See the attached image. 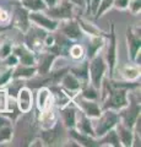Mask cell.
<instances>
[{
	"label": "cell",
	"mask_w": 141,
	"mask_h": 147,
	"mask_svg": "<svg viewBox=\"0 0 141 147\" xmlns=\"http://www.w3.org/2000/svg\"><path fill=\"white\" fill-rule=\"evenodd\" d=\"M104 87L107 90H109L108 92V98L106 100V103L103 104L104 109H121L124 108L126 104L129 103L128 99V90L123 88V87H115L114 85H112V82L109 80L104 81Z\"/></svg>",
	"instance_id": "obj_1"
},
{
	"label": "cell",
	"mask_w": 141,
	"mask_h": 147,
	"mask_svg": "<svg viewBox=\"0 0 141 147\" xmlns=\"http://www.w3.org/2000/svg\"><path fill=\"white\" fill-rule=\"evenodd\" d=\"M97 119L98 120L96 121V124H92L96 137H101L111 129H114L117 123L120 120L119 114L113 112V109H106V112L101 113V115Z\"/></svg>",
	"instance_id": "obj_2"
},
{
	"label": "cell",
	"mask_w": 141,
	"mask_h": 147,
	"mask_svg": "<svg viewBox=\"0 0 141 147\" xmlns=\"http://www.w3.org/2000/svg\"><path fill=\"white\" fill-rule=\"evenodd\" d=\"M106 72V61L101 55H94L91 58V63L88 64V75L91 77V84L94 88H99L102 86V80Z\"/></svg>",
	"instance_id": "obj_3"
},
{
	"label": "cell",
	"mask_w": 141,
	"mask_h": 147,
	"mask_svg": "<svg viewBox=\"0 0 141 147\" xmlns=\"http://www.w3.org/2000/svg\"><path fill=\"white\" fill-rule=\"evenodd\" d=\"M120 110L121 112L119 113V118H121L123 124H124L126 127L133 129L136 119L140 115V99L136 100V102L133 100V102L128 103Z\"/></svg>",
	"instance_id": "obj_4"
},
{
	"label": "cell",
	"mask_w": 141,
	"mask_h": 147,
	"mask_svg": "<svg viewBox=\"0 0 141 147\" xmlns=\"http://www.w3.org/2000/svg\"><path fill=\"white\" fill-rule=\"evenodd\" d=\"M72 3L69 0H63L60 4H55L52 7H47V15L51 16L54 20H67L72 17Z\"/></svg>",
	"instance_id": "obj_5"
},
{
	"label": "cell",
	"mask_w": 141,
	"mask_h": 147,
	"mask_svg": "<svg viewBox=\"0 0 141 147\" xmlns=\"http://www.w3.org/2000/svg\"><path fill=\"white\" fill-rule=\"evenodd\" d=\"M28 18L31 21H33L36 25L48 31H55L58 28V22L40 11H31V13H28Z\"/></svg>",
	"instance_id": "obj_6"
},
{
	"label": "cell",
	"mask_w": 141,
	"mask_h": 147,
	"mask_svg": "<svg viewBox=\"0 0 141 147\" xmlns=\"http://www.w3.org/2000/svg\"><path fill=\"white\" fill-rule=\"evenodd\" d=\"M76 103L81 108L82 113L85 115H87L88 118H98L102 113L101 107H99L94 100H90V99H85L84 97H79L76 99Z\"/></svg>",
	"instance_id": "obj_7"
},
{
	"label": "cell",
	"mask_w": 141,
	"mask_h": 147,
	"mask_svg": "<svg viewBox=\"0 0 141 147\" xmlns=\"http://www.w3.org/2000/svg\"><path fill=\"white\" fill-rule=\"evenodd\" d=\"M17 108L21 113H28L32 108V93L27 87L22 86L16 94Z\"/></svg>",
	"instance_id": "obj_8"
},
{
	"label": "cell",
	"mask_w": 141,
	"mask_h": 147,
	"mask_svg": "<svg viewBox=\"0 0 141 147\" xmlns=\"http://www.w3.org/2000/svg\"><path fill=\"white\" fill-rule=\"evenodd\" d=\"M70 39L66 38L64 34H57L54 36V43L52 47H49V52L54 55H66L69 53L70 48Z\"/></svg>",
	"instance_id": "obj_9"
},
{
	"label": "cell",
	"mask_w": 141,
	"mask_h": 147,
	"mask_svg": "<svg viewBox=\"0 0 141 147\" xmlns=\"http://www.w3.org/2000/svg\"><path fill=\"white\" fill-rule=\"evenodd\" d=\"M126 40H128V49L131 60H134L135 55L140 52L141 48V40H140V32H134L133 28L126 30Z\"/></svg>",
	"instance_id": "obj_10"
},
{
	"label": "cell",
	"mask_w": 141,
	"mask_h": 147,
	"mask_svg": "<svg viewBox=\"0 0 141 147\" xmlns=\"http://www.w3.org/2000/svg\"><path fill=\"white\" fill-rule=\"evenodd\" d=\"M111 42H109V47L107 50V64L109 66V71H111V75L114 71V66H115V60H117V40H115V34H114V25L112 24L111 26Z\"/></svg>",
	"instance_id": "obj_11"
},
{
	"label": "cell",
	"mask_w": 141,
	"mask_h": 147,
	"mask_svg": "<svg viewBox=\"0 0 141 147\" xmlns=\"http://www.w3.org/2000/svg\"><path fill=\"white\" fill-rule=\"evenodd\" d=\"M60 136H61V127L59 124L54 125L52 129L49 127L48 130L40 132V137H42L43 142H45V145L48 146L58 145L57 142H60Z\"/></svg>",
	"instance_id": "obj_12"
},
{
	"label": "cell",
	"mask_w": 141,
	"mask_h": 147,
	"mask_svg": "<svg viewBox=\"0 0 141 147\" xmlns=\"http://www.w3.org/2000/svg\"><path fill=\"white\" fill-rule=\"evenodd\" d=\"M60 31H61V33L69 39H77L81 37L80 25L77 24L76 21L71 20V18H67V21L60 26Z\"/></svg>",
	"instance_id": "obj_13"
},
{
	"label": "cell",
	"mask_w": 141,
	"mask_h": 147,
	"mask_svg": "<svg viewBox=\"0 0 141 147\" xmlns=\"http://www.w3.org/2000/svg\"><path fill=\"white\" fill-rule=\"evenodd\" d=\"M13 54L17 57L19 59V64H22V65H30L32 66L36 64V57L34 54L31 52L28 48L26 47H22V45H19V47L13 48Z\"/></svg>",
	"instance_id": "obj_14"
},
{
	"label": "cell",
	"mask_w": 141,
	"mask_h": 147,
	"mask_svg": "<svg viewBox=\"0 0 141 147\" xmlns=\"http://www.w3.org/2000/svg\"><path fill=\"white\" fill-rule=\"evenodd\" d=\"M13 25L17 28H20L22 32H27L30 30V18L28 12L25 7H17L15 11V17H13Z\"/></svg>",
	"instance_id": "obj_15"
},
{
	"label": "cell",
	"mask_w": 141,
	"mask_h": 147,
	"mask_svg": "<svg viewBox=\"0 0 141 147\" xmlns=\"http://www.w3.org/2000/svg\"><path fill=\"white\" fill-rule=\"evenodd\" d=\"M117 134L118 137L120 140L121 146H133V141H134V134L131 131V129L126 127L123 123H117Z\"/></svg>",
	"instance_id": "obj_16"
},
{
	"label": "cell",
	"mask_w": 141,
	"mask_h": 147,
	"mask_svg": "<svg viewBox=\"0 0 141 147\" xmlns=\"http://www.w3.org/2000/svg\"><path fill=\"white\" fill-rule=\"evenodd\" d=\"M55 57L53 53H43L39 58V63L37 66V71L40 76H45L48 75L49 71H51V66L53 61L55 60Z\"/></svg>",
	"instance_id": "obj_17"
},
{
	"label": "cell",
	"mask_w": 141,
	"mask_h": 147,
	"mask_svg": "<svg viewBox=\"0 0 141 147\" xmlns=\"http://www.w3.org/2000/svg\"><path fill=\"white\" fill-rule=\"evenodd\" d=\"M75 126L77 127L81 134H85V135H88L91 137H96L94 135V131H93V126H92V123H91L90 118L87 115H85L84 113L80 114L79 119L76 118V124Z\"/></svg>",
	"instance_id": "obj_18"
},
{
	"label": "cell",
	"mask_w": 141,
	"mask_h": 147,
	"mask_svg": "<svg viewBox=\"0 0 141 147\" xmlns=\"http://www.w3.org/2000/svg\"><path fill=\"white\" fill-rule=\"evenodd\" d=\"M36 72H37V67L36 66L19 64V65L12 70V77L13 79H30V77H32Z\"/></svg>",
	"instance_id": "obj_19"
},
{
	"label": "cell",
	"mask_w": 141,
	"mask_h": 147,
	"mask_svg": "<svg viewBox=\"0 0 141 147\" xmlns=\"http://www.w3.org/2000/svg\"><path fill=\"white\" fill-rule=\"evenodd\" d=\"M61 118H63V123L64 125L69 129L75 127V124H76V110L71 107V105H65V107L61 108Z\"/></svg>",
	"instance_id": "obj_20"
},
{
	"label": "cell",
	"mask_w": 141,
	"mask_h": 147,
	"mask_svg": "<svg viewBox=\"0 0 141 147\" xmlns=\"http://www.w3.org/2000/svg\"><path fill=\"white\" fill-rule=\"evenodd\" d=\"M61 84L70 92H77L81 87L79 79L72 75V74H65V75L61 77Z\"/></svg>",
	"instance_id": "obj_21"
},
{
	"label": "cell",
	"mask_w": 141,
	"mask_h": 147,
	"mask_svg": "<svg viewBox=\"0 0 141 147\" xmlns=\"http://www.w3.org/2000/svg\"><path fill=\"white\" fill-rule=\"evenodd\" d=\"M70 135L74 137L77 141L79 145H84V146H98V141L94 140V137H91L88 135L81 134V132H77L76 130H74V127L70 130Z\"/></svg>",
	"instance_id": "obj_22"
},
{
	"label": "cell",
	"mask_w": 141,
	"mask_h": 147,
	"mask_svg": "<svg viewBox=\"0 0 141 147\" xmlns=\"http://www.w3.org/2000/svg\"><path fill=\"white\" fill-rule=\"evenodd\" d=\"M101 137H102V140L98 141V146H101V145H111V146H115V147L121 146L120 140H119V137H118V134L114 129H111V130L107 131L106 134Z\"/></svg>",
	"instance_id": "obj_23"
},
{
	"label": "cell",
	"mask_w": 141,
	"mask_h": 147,
	"mask_svg": "<svg viewBox=\"0 0 141 147\" xmlns=\"http://www.w3.org/2000/svg\"><path fill=\"white\" fill-rule=\"evenodd\" d=\"M103 43H104V39L102 38V37H99V34L94 36V37H92V38L90 39L88 47H87V55H88L90 59L93 58L94 55L97 54L99 48L103 47Z\"/></svg>",
	"instance_id": "obj_24"
},
{
	"label": "cell",
	"mask_w": 141,
	"mask_h": 147,
	"mask_svg": "<svg viewBox=\"0 0 141 147\" xmlns=\"http://www.w3.org/2000/svg\"><path fill=\"white\" fill-rule=\"evenodd\" d=\"M21 3L26 10L31 11H44L47 9V5L43 0H21Z\"/></svg>",
	"instance_id": "obj_25"
},
{
	"label": "cell",
	"mask_w": 141,
	"mask_h": 147,
	"mask_svg": "<svg viewBox=\"0 0 141 147\" xmlns=\"http://www.w3.org/2000/svg\"><path fill=\"white\" fill-rule=\"evenodd\" d=\"M49 99H51V91L45 87H42L38 91V100H37V105L39 109H45L47 104L49 103Z\"/></svg>",
	"instance_id": "obj_26"
},
{
	"label": "cell",
	"mask_w": 141,
	"mask_h": 147,
	"mask_svg": "<svg viewBox=\"0 0 141 147\" xmlns=\"http://www.w3.org/2000/svg\"><path fill=\"white\" fill-rule=\"evenodd\" d=\"M51 91L54 92V96H55V99H54V102H55L59 107H64V105H67V103L70 102V98L67 97V96L63 92L60 88H57V87H52Z\"/></svg>",
	"instance_id": "obj_27"
},
{
	"label": "cell",
	"mask_w": 141,
	"mask_h": 147,
	"mask_svg": "<svg viewBox=\"0 0 141 147\" xmlns=\"http://www.w3.org/2000/svg\"><path fill=\"white\" fill-rule=\"evenodd\" d=\"M123 76L125 77L128 81H131V80H136L138 77L140 76V69L138 66H133V65H128L123 69Z\"/></svg>",
	"instance_id": "obj_28"
},
{
	"label": "cell",
	"mask_w": 141,
	"mask_h": 147,
	"mask_svg": "<svg viewBox=\"0 0 141 147\" xmlns=\"http://www.w3.org/2000/svg\"><path fill=\"white\" fill-rule=\"evenodd\" d=\"M71 74L74 76H76L77 79L80 77V79L87 80V77H88V64H82L81 66L71 69Z\"/></svg>",
	"instance_id": "obj_29"
},
{
	"label": "cell",
	"mask_w": 141,
	"mask_h": 147,
	"mask_svg": "<svg viewBox=\"0 0 141 147\" xmlns=\"http://www.w3.org/2000/svg\"><path fill=\"white\" fill-rule=\"evenodd\" d=\"M84 48L81 47V45L79 44H71L70 48H69V55L75 59V60H79V59H81L84 57Z\"/></svg>",
	"instance_id": "obj_30"
},
{
	"label": "cell",
	"mask_w": 141,
	"mask_h": 147,
	"mask_svg": "<svg viewBox=\"0 0 141 147\" xmlns=\"http://www.w3.org/2000/svg\"><path fill=\"white\" fill-rule=\"evenodd\" d=\"M12 137V129L10 126L1 125L0 126V144L9 142Z\"/></svg>",
	"instance_id": "obj_31"
},
{
	"label": "cell",
	"mask_w": 141,
	"mask_h": 147,
	"mask_svg": "<svg viewBox=\"0 0 141 147\" xmlns=\"http://www.w3.org/2000/svg\"><path fill=\"white\" fill-rule=\"evenodd\" d=\"M113 1H114V0H101V3H99V6L97 9L96 13H94V18L97 20V18L101 17L103 13L113 5Z\"/></svg>",
	"instance_id": "obj_32"
},
{
	"label": "cell",
	"mask_w": 141,
	"mask_h": 147,
	"mask_svg": "<svg viewBox=\"0 0 141 147\" xmlns=\"http://www.w3.org/2000/svg\"><path fill=\"white\" fill-rule=\"evenodd\" d=\"M81 97H84L85 99H90V100H96L98 94H97V88H94L93 86H87L86 88L82 90Z\"/></svg>",
	"instance_id": "obj_33"
},
{
	"label": "cell",
	"mask_w": 141,
	"mask_h": 147,
	"mask_svg": "<svg viewBox=\"0 0 141 147\" xmlns=\"http://www.w3.org/2000/svg\"><path fill=\"white\" fill-rule=\"evenodd\" d=\"M128 7L130 9V11L133 12V13L140 12V9H141V0H129Z\"/></svg>",
	"instance_id": "obj_34"
},
{
	"label": "cell",
	"mask_w": 141,
	"mask_h": 147,
	"mask_svg": "<svg viewBox=\"0 0 141 147\" xmlns=\"http://www.w3.org/2000/svg\"><path fill=\"white\" fill-rule=\"evenodd\" d=\"M4 60H5V64L7 66H16L17 64H19V59H17V57L13 53L10 54V55H7Z\"/></svg>",
	"instance_id": "obj_35"
},
{
	"label": "cell",
	"mask_w": 141,
	"mask_h": 147,
	"mask_svg": "<svg viewBox=\"0 0 141 147\" xmlns=\"http://www.w3.org/2000/svg\"><path fill=\"white\" fill-rule=\"evenodd\" d=\"M12 77V69H9L6 72H4L1 77H0V87L4 86L5 84H9V80Z\"/></svg>",
	"instance_id": "obj_36"
},
{
	"label": "cell",
	"mask_w": 141,
	"mask_h": 147,
	"mask_svg": "<svg viewBox=\"0 0 141 147\" xmlns=\"http://www.w3.org/2000/svg\"><path fill=\"white\" fill-rule=\"evenodd\" d=\"M99 3L101 0H88V4H87V10L92 12V15H94L97 11V9L99 6Z\"/></svg>",
	"instance_id": "obj_37"
},
{
	"label": "cell",
	"mask_w": 141,
	"mask_h": 147,
	"mask_svg": "<svg viewBox=\"0 0 141 147\" xmlns=\"http://www.w3.org/2000/svg\"><path fill=\"white\" fill-rule=\"evenodd\" d=\"M11 54V45L10 44H4L0 48V59H5L7 55Z\"/></svg>",
	"instance_id": "obj_38"
},
{
	"label": "cell",
	"mask_w": 141,
	"mask_h": 147,
	"mask_svg": "<svg viewBox=\"0 0 141 147\" xmlns=\"http://www.w3.org/2000/svg\"><path fill=\"white\" fill-rule=\"evenodd\" d=\"M113 4L118 7V9H126L128 7V5H129V0H114L113 1Z\"/></svg>",
	"instance_id": "obj_39"
},
{
	"label": "cell",
	"mask_w": 141,
	"mask_h": 147,
	"mask_svg": "<svg viewBox=\"0 0 141 147\" xmlns=\"http://www.w3.org/2000/svg\"><path fill=\"white\" fill-rule=\"evenodd\" d=\"M43 1L45 3L47 7H52V6H54L58 3V0H43Z\"/></svg>",
	"instance_id": "obj_40"
},
{
	"label": "cell",
	"mask_w": 141,
	"mask_h": 147,
	"mask_svg": "<svg viewBox=\"0 0 141 147\" xmlns=\"http://www.w3.org/2000/svg\"><path fill=\"white\" fill-rule=\"evenodd\" d=\"M69 1L75 3V4H77V5H80V6L86 5V1H85V0H69Z\"/></svg>",
	"instance_id": "obj_41"
},
{
	"label": "cell",
	"mask_w": 141,
	"mask_h": 147,
	"mask_svg": "<svg viewBox=\"0 0 141 147\" xmlns=\"http://www.w3.org/2000/svg\"><path fill=\"white\" fill-rule=\"evenodd\" d=\"M4 124H5V123H4V120H3L1 118H0V126H1V125H4Z\"/></svg>",
	"instance_id": "obj_42"
}]
</instances>
